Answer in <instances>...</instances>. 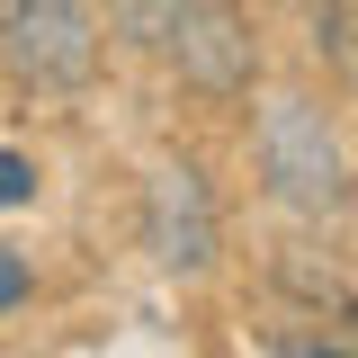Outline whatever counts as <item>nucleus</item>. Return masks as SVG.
Here are the masks:
<instances>
[{"label":"nucleus","instance_id":"f257e3e1","mask_svg":"<svg viewBox=\"0 0 358 358\" xmlns=\"http://www.w3.org/2000/svg\"><path fill=\"white\" fill-rule=\"evenodd\" d=\"M251 162H260L268 197L287 206V215H341L350 206V143L341 126L313 108L305 90H278L260 99V117H251Z\"/></svg>","mask_w":358,"mask_h":358},{"label":"nucleus","instance_id":"423d86ee","mask_svg":"<svg viewBox=\"0 0 358 358\" xmlns=\"http://www.w3.org/2000/svg\"><path fill=\"white\" fill-rule=\"evenodd\" d=\"M171 18H179V0H108V27H117V45H134V54H162V45H171Z\"/></svg>","mask_w":358,"mask_h":358},{"label":"nucleus","instance_id":"39448f33","mask_svg":"<svg viewBox=\"0 0 358 358\" xmlns=\"http://www.w3.org/2000/svg\"><path fill=\"white\" fill-rule=\"evenodd\" d=\"M268 358H358V331L322 313H287V322H268Z\"/></svg>","mask_w":358,"mask_h":358},{"label":"nucleus","instance_id":"20e7f679","mask_svg":"<svg viewBox=\"0 0 358 358\" xmlns=\"http://www.w3.org/2000/svg\"><path fill=\"white\" fill-rule=\"evenodd\" d=\"M162 63H171L188 90H206V99H242L251 72H260V45H251V27H242L233 0H179Z\"/></svg>","mask_w":358,"mask_h":358},{"label":"nucleus","instance_id":"0eeeda50","mask_svg":"<svg viewBox=\"0 0 358 358\" xmlns=\"http://www.w3.org/2000/svg\"><path fill=\"white\" fill-rule=\"evenodd\" d=\"M313 45H322V63H341L358 81V0H322L313 9Z\"/></svg>","mask_w":358,"mask_h":358},{"label":"nucleus","instance_id":"7ed1b4c3","mask_svg":"<svg viewBox=\"0 0 358 358\" xmlns=\"http://www.w3.org/2000/svg\"><path fill=\"white\" fill-rule=\"evenodd\" d=\"M143 251L171 278H206L215 268L224 224H215V197H206V171L197 162H162L143 179Z\"/></svg>","mask_w":358,"mask_h":358},{"label":"nucleus","instance_id":"1a4fd4ad","mask_svg":"<svg viewBox=\"0 0 358 358\" xmlns=\"http://www.w3.org/2000/svg\"><path fill=\"white\" fill-rule=\"evenodd\" d=\"M36 197V162L27 152H0V206H27Z\"/></svg>","mask_w":358,"mask_h":358},{"label":"nucleus","instance_id":"f03ea898","mask_svg":"<svg viewBox=\"0 0 358 358\" xmlns=\"http://www.w3.org/2000/svg\"><path fill=\"white\" fill-rule=\"evenodd\" d=\"M0 72L27 99H72L99 81V18L81 0H0Z\"/></svg>","mask_w":358,"mask_h":358},{"label":"nucleus","instance_id":"6e6552de","mask_svg":"<svg viewBox=\"0 0 358 358\" xmlns=\"http://www.w3.org/2000/svg\"><path fill=\"white\" fill-rule=\"evenodd\" d=\"M27 296H36V268H27L18 251H9V242H0V313H18Z\"/></svg>","mask_w":358,"mask_h":358}]
</instances>
